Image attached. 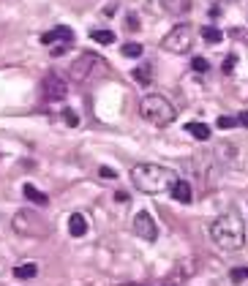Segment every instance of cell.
<instances>
[{
  "instance_id": "cell-1",
  "label": "cell",
  "mask_w": 248,
  "mask_h": 286,
  "mask_svg": "<svg viewBox=\"0 0 248 286\" xmlns=\"http://www.w3.org/2000/svg\"><path fill=\"white\" fill-rule=\"evenodd\" d=\"M210 237L213 243L224 248V251H240L246 245V223H243L237 210H226L221 213L216 221L210 223Z\"/></svg>"
},
{
  "instance_id": "cell-2",
  "label": "cell",
  "mask_w": 248,
  "mask_h": 286,
  "mask_svg": "<svg viewBox=\"0 0 248 286\" xmlns=\"http://www.w3.org/2000/svg\"><path fill=\"white\" fill-rule=\"evenodd\" d=\"M177 175L161 163H136L131 169V183L142 193H164L175 186Z\"/></svg>"
},
{
  "instance_id": "cell-3",
  "label": "cell",
  "mask_w": 248,
  "mask_h": 286,
  "mask_svg": "<svg viewBox=\"0 0 248 286\" xmlns=\"http://www.w3.org/2000/svg\"><path fill=\"white\" fill-rule=\"evenodd\" d=\"M139 115L148 123H153V126H169L177 117V112H175V106H172L169 98H164V95H158V93H150L139 101Z\"/></svg>"
},
{
  "instance_id": "cell-4",
  "label": "cell",
  "mask_w": 248,
  "mask_h": 286,
  "mask_svg": "<svg viewBox=\"0 0 248 286\" xmlns=\"http://www.w3.org/2000/svg\"><path fill=\"white\" fill-rule=\"evenodd\" d=\"M11 226H14L17 234H22V237H35V240L49 237V232H52V226H49L47 218H41L33 210H19L17 216H14Z\"/></svg>"
},
{
  "instance_id": "cell-5",
  "label": "cell",
  "mask_w": 248,
  "mask_h": 286,
  "mask_svg": "<svg viewBox=\"0 0 248 286\" xmlns=\"http://www.w3.org/2000/svg\"><path fill=\"white\" fill-rule=\"evenodd\" d=\"M191 38H194L191 25H175V28L164 35L161 47H164L166 52H172V55H183V52H188V49H191Z\"/></svg>"
},
{
  "instance_id": "cell-6",
  "label": "cell",
  "mask_w": 248,
  "mask_h": 286,
  "mask_svg": "<svg viewBox=\"0 0 248 286\" xmlns=\"http://www.w3.org/2000/svg\"><path fill=\"white\" fill-rule=\"evenodd\" d=\"M104 68V60L98 58V55H93V52H82L74 63H71V79L74 82H88L90 76L95 74V71H101Z\"/></svg>"
},
{
  "instance_id": "cell-7",
  "label": "cell",
  "mask_w": 248,
  "mask_h": 286,
  "mask_svg": "<svg viewBox=\"0 0 248 286\" xmlns=\"http://www.w3.org/2000/svg\"><path fill=\"white\" fill-rule=\"evenodd\" d=\"M131 229H134L136 237L148 240V243H153V240L158 237V226H155L153 216H150V213H145V210L134 216V221H131Z\"/></svg>"
},
{
  "instance_id": "cell-8",
  "label": "cell",
  "mask_w": 248,
  "mask_h": 286,
  "mask_svg": "<svg viewBox=\"0 0 248 286\" xmlns=\"http://www.w3.org/2000/svg\"><path fill=\"white\" fill-rule=\"evenodd\" d=\"M44 95H47V101H63L68 95V85L63 82V76L58 74L44 76Z\"/></svg>"
},
{
  "instance_id": "cell-9",
  "label": "cell",
  "mask_w": 248,
  "mask_h": 286,
  "mask_svg": "<svg viewBox=\"0 0 248 286\" xmlns=\"http://www.w3.org/2000/svg\"><path fill=\"white\" fill-rule=\"evenodd\" d=\"M41 41L44 44H71V41H74V30H71L68 25H55V30L44 33Z\"/></svg>"
},
{
  "instance_id": "cell-10",
  "label": "cell",
  "mask_w": 248,
  "mask_h": 286,
  "mask_svg": "<svg viewBox=\"0 0 248 286\" xmlns=\"http://www.w3.org/2000/svg\"><path fill=\"white\" fill-rule=\"evenodd\" d=\"M68 232H71V237L88 234V218H85L82 213H71L68 216Z\"/></svg>"
},
{
  "instance_id": "cell-11",
  "label": "cell",
  "mask_w": 248,
  "mask_h": 286,
  "mask_svg": "<svg viewBox=\"0 0 248 286\" xmlns=\"http://www.w3.org/2000/svg\"><path fill=\"white\" fill-rule=\"evenodd\" d=\"M169 191H172V199H175V202H180V204H188L191 202V186L186 180H180V177L175 180V186H172Z\"/></svg>"
},
{
  "instance_id": "cell-12",
  "label": "cell",
  "mask_w": 248,
  "mask_h": 286,
  "mask_svg": "<svg viewBox=\"0 0 248 286\" xmlns=\"http://www.w3.org/2000/svg\"><path fill=\"white\" fill-rule=\"evenodd\" d=\"M158 3L166 14H175V17H180L191 8V0H158Z\"/></svg>"
},
{
  "instance_id": "cell-13",
  "label": "cell",
  "mask_w": 248,
  "mask_h": 286,
  "mask_svg": "<svg viewBox=\"0 0 248 286\" xmlns=\"http://www.w3.org/2000/svg\"><path fill=\"white\" fill-rule=\"evenodd\" d=\"M22 193H25V199H30L33 204H38V207H47L49 204V199H47V193L44 191H38L35 186H30V183H25L22 186Z\"/></svg>"
},
{
  "instance_id": "cell-14",
  "label": "cell",
  "mask_w": 248,
  "mask_h": 286,
  "mask_svg": "<svg viewBox=\"0 0 248 286\" xmlns=\"http://www.w3.org/2000/svg\"><path fill=\"white\" fill-rule=\"evenodd\" d=\"M35 275H38V264L35 262H22L14 267V278H19V281H30Z\"/></svg>"
},
{
  "instance_id": "cell-15",
  "label": "cell",
  "mask_w": 248,
  "mask_h": 286,
  "mask_svg": "<svg viewBox=\"0 0 248 286\" xmlns=\"http://www.w3.org/2000/svg\"><path fill=\"white\" fill-rule=\"evenodd\" d=\"M134 79L139 82V85H145V88H148L150 82H153V65H150V63L136 65V68H134Z\"/></svg>"
},
{
  "instance_id": "cell-16",
  "label": "cell",
  "mask_w": 248,
  "mask_h": 286,
  "mask_svg": "<svg viewBox=\"0 0 248 286\" xmlns=\"http://www.w3.org/2000/svg\"><path fill=\"white\" fill-rule=\"evenodd\" d=\"M186 131H188L194 139H199V142L210 139V128H207L205 123H186Z\"/></svg>"
},
{
  "instance_id": "cell-17",
  "label": "cell",
  "mask_w": 248,
  "mask_h": 286,
  "mask_svg": "<svg viewBox=\"0 0 248 286\" xmlns=\"http://www.w3.org/2000/svg\"><path fill=\"white\" fill-rule=\"evenodd\" d=\"M202 38H205L207 44H218V41H224V33H221L218 28H213V25H205V28H202Z\"/></svg>"
},
{
  "instance_id": "cell-18",
  "label": "cell",
  "mask_w": 248,
  "mask_h": 286,
  "mask_svg": "<svg viewBox=\"0 0 248 286\" xmlns=\"http://www.w3.org/2000/svg\"><path fill=\"white\" fill-rule=\"evenodd\" d=\"M90 38H93L95 44H115V33H112V30H93Z\"/></svg>"
},
{
  "instance_id": "cell-19",
  "label": "cell",
  "mask_w": 248,
  "mask_h": 286,
  "mask_svg": "<svg viewBox=\"0 0 248 286\" xmlns=\"http://www.w3.org/2000/svg\"><path fill=\"white\" fill-rule=\"evenodd\" d=\"M120 52H123L125 58H142V44L128 41V44H123V47H120Z\"/></svg>"
},
{
  "instance_id": "cell-20",
  "label": "cell",
  "mask_w": 248,
  "mask_h": 286,
  "mask_svg": "<svg viewBox=\"0 0 248 286\" xmlns=\"http://www.w3.org/2000/svg\"><path fill=\"white\" fill-rule=\"evenodd\" d=\"M63 120H65V126H71V128H77L79 126V115L74 109H68V106L63 109Z\"/></svg>"
},
{
  "instance_id": "cell-21",
  "label": "cell",
  "mask_w": 248,
  "mask_h": 286,
  "mask_svg": "<svg viewBox=\"0 0 248 286\" xmlns=\"http://www.w3.org/2000/svg\"><path fill=\"white\" fill-rule=\"evenodd\" d=\"M229 278H232V284H243V281H248V267H235L229 273Z\"/></svg>"
},
{
  "instance_id": "cell-22",
  "label": "cell",
  "mask_w": 248,
  "mask_h": 286,
  "mask_svg": "<svg viewBox=\"0 0 248 286\" xmlns=\"http://www.w3.org/2000/svg\"><path fill=\"white\" fill-rule=\"evenodd\" d=\"M191 68H194L196 74H205L210 65H207V60H205V58H194V60H191Z\"/></svg>"
},
{
  "instance_id": "cell-23",
  "label": "cell",
  "mask_w": 248,
  "mask_h": 286,
  "mask_svg": "<svg viewBox=\"0 0 248 286\" xmlns=\"http://www.w3.org/2000/svg\"><path fill=\"white\" fill-rule=\"evenodd\" d=\"M237 126V117H218V128H235Z\"/></svg>"
},
{
  "instance_id": "cell-24",
  "label": "cell",
  "mask_w": 248,
  "mask_h": 286,
  "mask_svg": "<svg viewBox=\"0 0 248 286\" xmlns=\"http://www.w3.org/2000/svg\"><path fill=\"white\" fill-rule=\"evenodd\" d=\"M68 47H71V44H55V47L49 49V55H52V58H60V55L68 52Z\"/></svg>"
},
{
  "instance_id": "cell-25",
  "label": "cell",
  "mask_w": 248,
  "mask_h": 286,
  "mask_svg": "<svg viewBox=\"0 0 248 286\" xmlns=\"http://www.w3.org/2000/svg\"><path fill=\"white\" fill-rule=\"evenodd\" d=\"M235 63H237V58L229 55V58L224 60V65H221V71H224V74H232V71H235Z\"/></svg>"
},
{
  "instance_id": "cell-26",
  "label": "cell",
  "mask_w": 248,
  "mask_h": 286,
  "mask_svg": "<svg viewBox=\"0 0 248 286\" xmlns=\"http://www.w3.org/2000/svg\"><path fill=\"white\" fill-rule=\"evenodd\" d=\"M98 175L104 177V180H115V177H118V175H115V169H109V166H101Z\"/></svg>"
},
{
  "instance_id": "cell-27",
  "label": "cell",
  "mask_w": 248,
  "mask_h": 286,
  "mask_svg": "<svg viewBox=\"0 0 248 286\" xmlns=\"http://www.w3.org/2000/svg\"><path fill=\"white\" fill-rule=\"evenodd\" d=\"M115 202L125 204V202H128V193H125V191H118V193H115Z\"/></svg>"
},
{
  "instance_id": "cell-28",
  "label": "cell",
  "mask_w": 248,
  "mask_h": 286,
  "mask_svg": "<svg viewBox=\"0 0 248 286\" xmlns=\"http://www.w3.org/2000/svg\"><path fill=\"white\" fill-rule=\"evenodd\" d=\"M237 123H240L243 128H248V112H240V115H237Z\"/></svg>"
},
{
  "instance_id": "cell-29",
  "label": "cell",
  "mask_w": 248,
  "mask_h": 286,
  "mask_svg": "<svg viewBox=\"0 0 248 286\" xmlns=\"http://www.w3.org/2000/svg\"><path fill=\"white\" fill-rule=\"evenodd\" d=\"M128 30H139V22H136V17H128Z\"/></svg>"
}]
</instances>
